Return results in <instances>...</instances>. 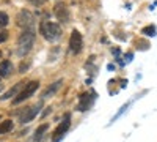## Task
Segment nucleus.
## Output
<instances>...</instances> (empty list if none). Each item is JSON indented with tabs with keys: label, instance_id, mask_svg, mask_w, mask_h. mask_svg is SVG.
<instances>
[{
	"label": "nucleus",
	"instance_id": "obj_1",
	"mask_svg": "<svg viewBox=\"0 0 157 142\" xmlns=\"http://www.w3.org/2000/svg\"><path fill=\"white\" fill-rule=\"evenodd\" d=\"M35 38H36L35 29H25L19 35V40H17V55L19 57H25L30 52V49L35 44Z\"/></svg>",
	"mask_w": 157,
	"mask_h": 142
},
{
	"label": "nucleus",
	"instance_id": "obj_2",
	"mask_svg": "<svg viewBox=\"0 0 157 142\" xmlns=\"http://www.w3.org/2000/svg\"><path fill=\"white\" fill-rule=\"evenodd\" d=\"M39 33H41L43 38L47 40V41H57L61 36V27L57 22L43 21L41 24H39Z\"/></svg>",
	"mask_w": 157,
	"mask_h": 142
},
{
	"label": "nucleus",
	"instance_id": "obj_3",
	"mask_svg": "<svg viewBox=\"0 0 157 142\" xmlns=\"http://www.w3.org/2000/svg\"><path fill=\"white\" fill-rule=\"evenodd\" d=\"M38 87H39V82L38 81H32V82H29L27 85L24 87V90L22 92L13 99V104H19V103H22V101H25V99H29L36 90H38Z\"/></svg>",
	"mask_w": 157,
	"mask_h": 142
},
{
	"label": "nucleus",
	"instance_id": "obj_4",
	"mask_svg": "<svg viewBox=\"0 0 157 142\" xmlns=\"http://www.w3.org/2000/svg\"><path fill=\"white\" fill-rule=\"evenodd\" d=\"M16 21H17V25L22 27L24 30L25 29H33V25H35V16L32 14L30 11H27V10H22L17 14Z\"/></svg>",
	"mask_w": 157,
	"mask_h": 142
},
{
	"label": "nucleus",
	"instance_id": "obj_5",
	"mask_svg": "<svg viewBox=\"0 0 157 142\" xmlns=\"http://www.w3.org/2000/svg\"><path fill=\"white\" fill-rule=\"evenodd\" d=\"M69 126H71V115L66 114L64 115V120L57 126V130L54 131V136H52V142H60L63 139V136L66 134V131L69 130Z\"/></svg>",
	"mask_w": 157,
	"mask_h": 142
},
{
	"label": "nucleus",
	"instance_id": "obj_6",
	"mask_svg": "<svg viewBox=\"0 0 157 142\" xmlns=\"http://www.w3.org/2000/svg\"><path fill=\"white\" fill-rule=\"evenodd\" d=\"M83 47V38H82V33L78 30H72L71 33V38H69V49L72 54H78Z\"/></svg>",
	"mask_w": 157,
	"mask_h": 142
},
{
	"label": "nucleus",
	"instance_id": "obj_7",
	"mask_svg": "<svg viewBox=\"0 0 157 142\" xmlns=\"http://www.w3.org/2000/svg\"><path fill=\"white\" fill-rule=\"evenodd\" d=\"M39 109H41V104H35V106H32V108H27V109L21 114V117H19L21 123H29V122H32L36 115H38Z\"/></svg>",
	"mask_w": 157,
	"mask_h": 142
},
{
	"label": "nucleus",
	"instance_id": "obj_8",
	"mask_svg": "<svg viewBox=\"0 0 157 142\" xmlns=\"http://www.w3.org/2000/svg\"><path fill=\"white\" fill-rule=\"evenodd\" d=\"M94 98H96V93L93 92V93H82L80 96H78V104H77V111H80V112H83V111H86L90 106H91V103L94 101Z\"/></svg>",
	"mask_w": 157,
	"mask_h": 142
},
{
	"label": "nucleus",
	"instance_id": "obj_9",
	"mask_svg": "<svg viewBox=\"0 0 157 142\" xmlns=\"http://www.w3.org/2000/svg\"><path fill=\"white\" fill-rule=\"evenodd\" d=\"M25 85H27V84H25V81L17 82L14 87H11L6 93H3V96H0V99H10V98H13V96H16V95L19 93V90H21V88H24Z\"/></svg>",
	"mask_w": 157,
	"mask_h": 142
},
{
	"label": "nucleus",
	"instance_id": "obj_10",
	"mask_svg": "<svg viewBox=\"0 0 157 142\" xmlns=\"http://www.w3.org/2000/svg\"><path fill=\"white\" fill-rule=\"evenodd\" d=\"M55 14H57V18H58L60 21H63V22H68V21H69V13H68V8L64 6L63 3H58V5L55 6Z\"/></svg>",
	"mask_w": 157,
	"mask_h": 142
},
{
	"label": "nucleus",
	"instance_id": "obj_11",
	"mask_svg": "<svg viewBox=\"0 0 157 142\" xmlns=\"http://www.w3.org/2000/svg\"><path fill=\"white\" fill-rule=\"evenodd\" d=\"M13 71H14V67H13V63L10 60H3L0 63V76L2 77H8Z\"/></svg>",
	"mask_w": 157,
	"mask_h": 142
},
{
	"label": "nucleus",
	"instance_id": "obj_12",
	"mask_svg": "<svg viewBox=\"0 0 157 142\" xmlns=\"http://www.w3.org/2000/svg\"><path fill=\"white\" fill-rule=\"evenodd\" d=\"M61 84H63V81L60 79V81H57L55 84H52L50 87H47V90L43 93V98H49V96H52V95H54V93L57 92V90L61 87Z\"/></svg>",
	"mask_w": 157,
	"mask_h": 142
},
{
	"label": "nucleus",
	"instance_id": "obj_13",
	"mask_svg": "<svg viewBox=\"0 0 157 142\" xmlns=\"http://www.w3.org/2000/svg\"><path fill=\"white\" fill-rule=\"evenodd\" d=\"M13 120H5V122H2L0 123V134H6V133H10L11 130H13Z\"/></svg>",
	"mask_w": 157,
	"mask_h": 142
},
{
	"label": "nucleus",
	"instance_id": "obj_14",
	"mask_svg": "<svg viewBox=\"0 0 157 142\" xmlns=\"http://www.w3.org/2000/svg\"><path fill=\"white\" fill-rule=\"evenodd\" d=\"M47 128H49V125H47V123H44V125L39 126L38 130L35 131V140H41V137H43L44 131H47Z\"/></svg>",
	"mask_w": 157,
	"mask_h": 142
},
{
	"label": "nucleus",
	"instance_id": "obj_15",
	"mask_svg": "<svg viewBox=\"0 0 157 142\" xmlns=\"http://www.w3.org/2000/svg\"><path fill=\"white\" fill-rule=\"evenodd\" d=\"M8 22H10L8 14H6V13H3V11H0V29H3L5 25H8Z\"/></svg>",
	"mask_w": 157,
	"mask_h": 142
},
{
	"label": "nucleus",
	"instance_id": "obj_16",
	"mask_svg": "<svg viewBox=\"0 0 157 142\" xmlns=\"http://www.w3.org/2000/svg\"><path fill=\"white\" fill-rule=\"evenodd\" d=\"M141 33H143V35H146V36H154V35H155V27H154V25L145 27V29L141 30Z\"/></svg>",
	"mask_w": 157,
	"mask_h": 142
},
{
	"label": "nucleus",
	"instance_id": "obj_17",
	"mask_svg": "<svg viewBox=\"0 0 157 142\" xmlns=\"http://www.w3.org/2000/svg\"><path fill=\"white\" fill-rule=\"evenodd\" d=\"M8 40V32L6 30H0V43H5Z\"/></svg>",
	"mask_w": 157,
	"mask_h": 142
},
{
	"label": "nucleus",
	"instance_id": "obj_18",
	"mask_svg": "<svg viewBox=\"0 0 157 142\" xmlns=\"http://www.w3.org/2000/svg\"><path fill=\"white\" fill-rule=\"evenodd\" d=\"M29 2H30V3H33V5H36V6H38V5H43V3H44V2H46V0H29Z\"/></svg>",
	"mask_w": 157,
	"mask_h": 142
},
{
	"label": "nucleus",
	"instance_id": "obj_19",
	"mask_svg": "<svg viewBox=\"0 0 157 142\" xmlns=\"http://www.w3.org/2000/svg\"><path fill=\"white\" fill-rule=\"evenodd\" d=\"M0 57H2V52H0Z\"/></svg>",
	"mask_w": 157,
	"mask_h": 142
},
{
	"label": "nucleus",
	"instance_id": "obj_20",
	"mask_svg": "<svg viewBox=\"0 0 157 142\" xmlns=\"http://www.w3.org/2000/svg\"><path fill=\"white\" fill-rule=\"evenodd\" d=\"M0 90H2V85H0Z\"/></svg>",
	"mask_w": 157,
	"mask_h": 142
},
{
	"label": "nucleus",
	"instance_id": "obj_21",
	"mask_svg": "<svg viewBox=\"0 0 157 142\" xmlns=\"http://www.w3.org/2000/svg\"><path fill=\"white\" fill-rule=\"evenodd\" d=\"M0 77H2V76H0Z\"/></svg>",
	"mask_w": 157,
	"mask_h": 142
}]
</instances>
